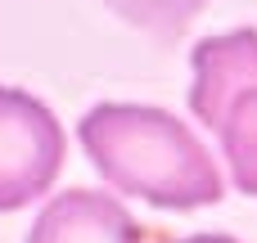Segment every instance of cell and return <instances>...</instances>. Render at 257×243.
I'll use <instances>...</instances> for the list:
<instances>
[{"instance_id": "1", "label": "cell", "mask_w": 257, "mask_h": 243, "mask_svg": "<svg viewBox=\"0 0 257 243\" xmlns=\"http://www.w3.org/2000/svg\"><path fill=\"white\" fill-rule=\"evenodd\" d=\"M77 140L95 171L126 198H145L167 212L212 207L226 180L199 135L154 104H95L77 122Z\"/></svg>"}, {"instance_id": "3", "label": "cell", "mask_w": 257, "mask_h": 243, "mask_svg": "<svg viewBox=\"0 0 257 243\" xmlns=\"http://www.w3.org/2000/svg\"><path fill=\"white\" fill-rule=\"evenodd\" d=\"M190 63H194L190 108H194V117L208 131H217V122L230 108V99L257 86V32L239 27V32L208 36V41L194 45Z\"/></svg>"}, {"instance_id": "6", "label": "cell", "mask_w": 257, "mask_h": 243, "mask_svg": "<svg viewBox=\"0 0 257 243\" xmlns=\"http://www.w3.org/2000/svg\"><path fill=\"white\" fill-rule=\"evenodd\" d=\"M117 18H126L131 27L158 36V41H176L212 0H104Z\"/></svg>"}, {"instance_id": "7", "label": "cell", "mask_w": 257, "mask_h": 243, "mask_svg": "<svg viewBox=\"0 0 257 243\" xmlns=\"http://www.w3.org/2000/svg\"><path fill=\"white\" fill-rule=\"evenodd\" d=\"M176 243H239L230 234H190V239H176Z\"/></svg>"}, {"instance_id": "2", "label": "cell", "mask_w": 257, "mask_h": 243, "mask_svg": "<svg viewBox=\"0 0 257 243\" xmlns=\"http://www.w3.org/2000/svg\"><path fill=\"white\" fill-rule=\"evenodd\" d=\"M68 158L54 113L14 86H0V212H18L54 189Z\"/></svg>"}, {"instance_id": "4", "label": "cell", "mask_w": 257, "mask_h": 243, "mask_svg": "<svg viewBox=\"0 0 257 243\" xmlns=\"http://www.w3.org/2000/svg\"><path fill=\"white\" fill-rule=\"evenodd\" d=\"M27 243H145V225L113 194L63 189L41 207Z\"/></svg>"}, {"instance_id": "5", "label": "cell", "mask_w": 257, "mask_h": 243, "mask_svg": "<svg viewBox=\"0 0 257 243\" xmlns=\"http://www.w3.org/2000/svg\"><path fill=\"white\" fill-rule=\"evenodd\" d=\"M212 135L221 140V158L230 167L235 189L257 198V86L230 99V108L221 113Z\"/></svg>"}]
</instances>
